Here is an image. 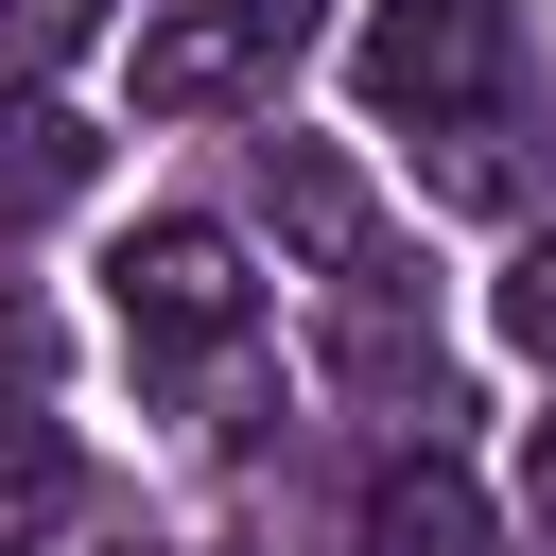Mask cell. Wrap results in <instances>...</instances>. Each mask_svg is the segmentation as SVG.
Returning <instances> with one entry per match:
<instances>
[{
	"label": "cell",
	"instance_id": "cell-1",
	"mask_svg": "<svg viewBox=\"0 0 556 556\" xmlns=\"http://www.w3.org/2000/svg\"><path fill=\"white\" fill-rule=\"evenodd\" d=\"M348 87L382 104V122H504V87H521V17L504 0H382L365 35H348Z\"/></svg>",
	"mask_w": 556,
	"mask_h": 556
},
{
	"label": "cell",
	"instance_id": "cell-2",
	"mask_svg": "<svg viewBox=\"0 0 556 556\" xmlns=\"http://www.w3.org/2000/svg\"><path fill=\"white\" fill-rule=\"evenodd\" d=\"M104 295H122V348L156 365V382H191V365H226L243 330H261V278H243V243L226 226H139L122 261H104Z\"/></svg>",
	"mask_w": 556,
	"mask_h": 556
},
{
	"label": "cell",
	"instance_id": "cell-3",
	"mask_svg": "<svg viewBox=\"0 0 556 556\" xmlns=\"http://www.w3.org/2000/svg\"><path fill=\"white\" fill-rule=\"evenodd\" d=\"M261 70H278L261 0H139V104L156 122H226Z\"/></svg>",
	"mask_w": 556,
	"mask_h": 556
},
{
	"label": "cell",
	"instance_id": "cell-4",
	"mask_svg": "<svg viewBox=\"0 0 556 556\" xmlns=\"http://www.w3.org/2000/svg\"><path fill=\"white\" fill-rule=\"evenodd\" d=\"M261 208H278V243H295L313 278H365V261H382V226H365V174H348L330 139H261Z\"/></svg>",
	"mask_w": 556,
	"mask_h": 556
},
{
	"label": "cell",
	"instance_id": "cell-5",
	"mask_svg": "<svg viewBox=\"0 0 556 556\" xmlns=\"http://www.w3.org/2000/svg\"><path fill=\"white\" fill-rule=\"evenodd\" d=\"M87 174H104L87 104H52V87H0V226H52V208H87Z\"/></svg>",
	"mask_w": 556,
	"mask_h": 556
},
{
	"label": "cell",
	"instance_id": "cell-6",
	"mask_svg": "<svg viewBox=\"0 0 556 556\" xmlns=\"http://www.w3.org/2000/svg\"><path fill=\"white\" fill-rule=\"evenodd\" d=\"M365 556H486V486H469V469L417 434V452L365 486Z\"/></svg>",
	"mask_w": 556,
	"mask_h": 556
},
{
	"label": "cell",
	"instance_id": "cell-7",
	"mask_svg": "<svg viewBox=\"0 0 556 556\" xmlns=\"http://www.w3.org/2000/svg\"><path fill=\"white\" fill-rule=\"evenodd\" d=\"M486 330H504L521 365H556V226H539V243H521V261L486 278Z\"/></svg>",
	"mask_w": 556,
	"mask_h": 556
},
{
	"label": "cell",
	"instance_id": "cell-8",
	"mask_svg": "<svg viewBox=\"0 0 556 556\" xmlns=\"http://www.w3.org/2000/svg\"><path fill=\"white\" fill-rule=\"evenodd\" d=\"M52 521H70V452H17L0 469V556H35Z\"/></svg>",
	"mask_w": 556,
	"mask_h": 556
},
{
	"label": "cell",
	"instance_id": "cell-9",
	"mask_svg": "<svg viewBox=\"0 0 556 556\" xmlns=\"http://www.w3.org/2000/svg\"><path fill=\"white\" fill-rule=\"evenodd\" d=\"M0 35H17V70H70V52H87V35H104V0H17V17H0Z\"/></svg>",
	"mask_w": 556,
	"mask_h": 556
},
{
	"label": "cell",
	"instance_id": "cell-10",
	"mask_svg": "<svg viewBox=\"0 0 556 556\" xmlns=\"http://www.w3.org/2000/svg\"><path fill=\"white\" fill-rule=\"evenodd\" d=\"M521 504H539V521H556V417H539V434H521Z\"/></svg>",
	"mask_w": 556,
	"mask_h": 556
},
{
	"label": "cell",
	"instance_id": "cell-11",
	"mask_svg": "<svg viewBox=\"0 0 556 556\" xmlns=\"http://www.w3.org/2000/svg\"><path fill=\"white\" fill-rule=\"evenodd\" d=\"M313 17H330V0H261V35H278V52H313Z\"/></svg>",
	"mask_w": 556,
	"mask_h": 556
}]
</instances>
